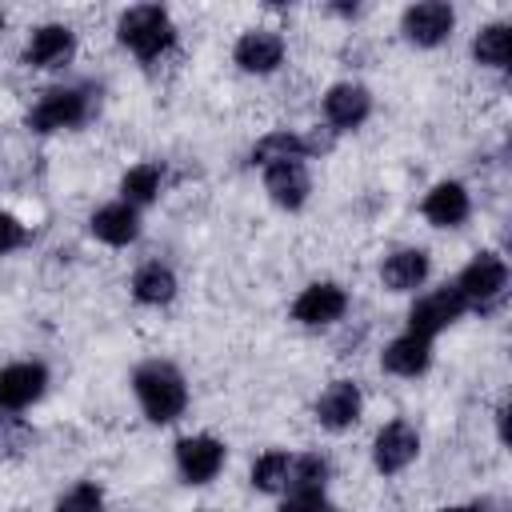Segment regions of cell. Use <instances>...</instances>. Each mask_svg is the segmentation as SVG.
Listing matches in <instances>:
<instances>
[{
    "mask_svg": "<svg viewBox=\"0 0 512 512\" xmlns=\"http://www.w3.org/2000/svg\"><path fill=\"white\" fill-rule=\"evenodd\" d=\"M288 468H292V456H288L284 448H268V452H260V456L252 460V468H248V484H252L256 492L276 496V492L288 488Z\"/></svg>",
    "mask_w": 512,
    "mask_h": 512,
    "instance_id": "cell-24",
    "label": "cell"
},
{
    "mask_svg": "<svg viewBox=\"0 0 512 512\" xmlns=\"http://www.w3.org/2000/svg\"><path fill=\"white\" fill-rule=\"evenodd\" d=\"M432 272V260L424 248H396L380 260V284L388 292H416Z\"/></svg>",
    "mask_w": 512,
    "mask_h": 512,
    "instance_id": "cell-19",
    "label": "cell"
},
{
    "mask_svg": "<svg viewBox=\"0 0 512 512\" xmlns=\"http://www.w3.org/2000/svg\"><path fill=\"white\" fill-rule=\"evenodd\" d=\"M132 300L136 304H144V308H164V304H172L176 300V272L168 268V264H160V260H148V264H140L136 272H132Z\"/></svg>",
    "mask_w": 512,
    "mask_h": 512,
    "instance_id": "cell-21",
    "label": "cell"
},
{
    "mask_svg": "<svg viewBox=\"0 0 512 512\" xmlns=\"http://www.w3.org/2000/svg\"><path fill=\"white\" fill-rule=\"evenodd\" d=\"M284 36L276 28H248L232 44V64L248 76H268L284 64Z\"/></svg>",
    "mask_w": 512,
    "mask_h": 512,
    "instance_id": "cell-10",
    "label": "cell"
},
{
    "mask_svg": "<svg viewBox=\"0 0 512 512\" xmlns=\"http://www.w3.org/2000/svg\"><path fill=\"white\" fill-rule=\"evenodd\" d=\"M52 512H104V488L96 480H80L56 496Z\"/></svg>",
    "mask_w": 512,
    "mask_h": 512,
    "instance_id": "cell-26",
    "label": "cell"
},
{
    "mask_svg": "<svg viewBox=\"0 0 512 512\" xmlns=\"http://www.w3.org/2000/svg\"><path fill=\"white\" fill-rule=\"evenodd\" d=\"M360 412H364V392H360L356 380H332V384L316 396V404H312L316 424L328 428V432L352 428V424L360 420Z\"/></svg>",
    "mask_w": 512,
    "mask_h": 512,
    "instance_id": "cell-12",
    "label": "cell"
},
{
    "mask_svg": "<svg viewBox=\"0 0 512 512\" xmlns=\"http://www.w3.org/2000/svg\"><path fill=\"white\" fill-rule=\"evenodd\" d=\"M72 56H76V32L68 24H40V28H32L20 60L28 68L52 72V68H64Z\"/></svg>",
    "mask_w": 512,
    "mask_h": 512,
    "instance_id": "cell-15",
    "label": "cell"
},
{
    "mask_svg": "<svg viewBox=\"0 0 512 512\" xmlns=\"http://www.w3.org/2000/svg\"><path fill=\"white\" fill-rule=\"evenodd\" d=\"M420 456V432L408 420H388L372 436V468L380 476H400Z\"/></svg>",
    "mask_w": 512,
    "mask_h": 512,
    "instance_id": "cell-9",
    "label": "cell"
},
{
    "mask_svg": "<svg viewBox=\"0 0 512 512\" xmlns=\"http://www.w3.org/2000/svg\"><path fill=\"white\" fill-rule=\"evenodd\" d=\"M452 288L464 296L468 308H488V304H496V300L504 296V288H508V260H504L500 252H476V256L460 268V276L452 280Z\"/></svg>",
    "mask_w": 512,
    "mask_h": 512,
    "instance_id": "cell-3",
    "label": "cell"
},
{
    "mask_svg": "<svg viewBox=\"0 0 512 512\" xmlns=\"http://www.w3.org/2000/svg\"><path fill=\"white\" fill-rule=\"evenodd\" d=\"M456 28V8L444 4V0H420V4H408L400 12V32L408 44L416 48H436L452 36Z\"/></svg>",
    "mask_w": 512,
    "mask_h": 512,
    "instance_id": "cell-7",
    "label": "cell"
},
{
    "mask_svg": "<svg viewBox=\"0 0 512 512\" xmlns=\"http://www.w3.org/2000/svg\"><path fill=\"white\" fill-rule=\"evenodd\" d=\"M48 392V368L40 360H16L0 368V408L24 412Z\"/></svg>",
    "mask_w": 512,
    "mask_h": 512,
    "instance_id": "cell-11",
    "label": "cell"
},
{
    "mask_svg": "<svg viewBox=\"0 0 512 512\" xmlns=\"http://www.w3.org/2000/svg\"><path fill=\"white\" fill-rule=\"evenodd\" d=\"M280 512H340L324 492H284Z\"/></svg>",
    "mask_w": 512,
    "mask_h": 512,
    "instance_id": "cell-28",
    "label": "cell"
},
{
    "mask_svg": "<svg viewBox=\"0 0 512 512\" xmlns=\"http://www.w3.org/2000/svg\"><path fill=\"white\" fill-rule=\"evenodd\" d=\"M348 312V292L336 280H312L292 300V320L300 328H332Z\"/></svg>",
    "mask_w": 512,
    "mask_h": 512,
    "instance_id": "cell-6",
    "label": "cell"
},
{
    "mask_svg": "<svg viewBox=\"0 0 512 512\" xmlns=\"http://www.w3.org/2000/svg\"><path fill=\"white\" fill-rule=\"evenodd\" d=\"M440 512H496V504L492 500H468V504H448Z\"/></svg>",
    "mask_w": 512,
    "mask_h": 512,
    "instance_id": "cell-29",
    "label": "cell"
},
{
    "mask_svg": "<svg viewBox=\"0 0 512 512\" xmlns=\"http://www.w3.org/2000/svg\"><path fill=\"white\" fill-rule=\"evenodd\" d=\"M328 460L320 452H304V456H292V468H288V488L284 492H324L328 488Z\"/></svg>",
    "mask_w": 512,
    "mask_h": 512,
    "instance_id": "cell-25",
    "label": "cell"
},
{
    "mask_svg": "<svg viewBox=\"0 0 512 512\" xmlns=\"http://www.w3.org/2000/svg\"><path fill=\"white\" fill-rule=\"evenodd\" d=\"M428 364H432V340L412 336V332H400V336L388 340L384 352H380V368H384L388 376H400V380L424 376Z\"/></svg>",
    "mask_w": 512,
    "mask_h": 512,
    "instance_id": "cell-18",
    "label": "cell"
},
{
    "mask_svg": "<svg viewBox=\"0 0 512 512\" xmlns=\"http://www.w3.org/2000/svg\"><path fill=\"white\" fill-rule=\"evenodd\" d=\"M320 148L324 144L316 136H300L292 128H276V132H268V136H260L252 144V164L256 168H268V164H280V160H308Z\"/></svg>",
    "mask_w": 512,
    "mask_h": 512,
    "instance_id": "cell-20",
    "label": "cell"
},
{
    "mask_svg": "<svg viewBox=\"0 0 512 512\" xmlns=\"http://www.w3.org/2000/svg\"><path fill=\"white\" fill-rule=\"evenodd\" d=\"M264 172V192L276 208H304L308 196H312V172H308V160H280V164H268L260 168Z\"/></svg>",
    "mask_w": 512,
    "mask_h": 512,
    "instance_id": "cell-14",
    "label": "cell"
},
{
    "mask_svg": "<svg viewBox=\"0 0 512 512\" xmlns=\"http://www.w3.org/2000/svg\"><path fill=\"white\" fill-rule=\"evenodd\" d=\"M132 396L152 424H176L188 408V380L168 360H144L132 372Z\"/></svg>",
    "mask_w": 512,
    "mask_h": 512,
    "instance_id": "cell-1",
    "label": "cell"
},
{
    "mask_svg": "<svg viewBox=\"0 0 512 512\" xmlns=\"http://www.w3.org/2000/svg\"><path fill=\"white\" fill-rule=\"evenodd\" d=\"M420 212L432 228H460L468 216H472V192L460 184V180H436L424 200H420Z\"/></svg>",
    "mask_w": 512,
    "mask_h": 512,
    "instance_id": "cell-16",
    "label": "cell"
},
{
    "mask_svg": "<svg viewBox=\"0 0 512 512\" xmlns=\"http://www.w3.org/2000/svg\"><path fill=\"white\" fill-rule=\"evenodd\" d=\"M324 120L332 132H356L368 116H372V92L364 84H352V80H340L324 92Z\"/></svg>",
    "mask_w": 512,
    "mask_h": 512,
    "instance_id": "cell-13",
    "label": "cell"
},
{
    "mask_svg": "<svg viewBox=\"0 0 512 512\" xmlns=\"http://www.w3.org/2000/svg\"><path fill=\"white\" fill-rule=\"evenodd\" d=\"M468 312L464 296L452 288V284H440L432 292H420L408 308V332L412 336H424V340H436L444 328H452L460 316Z\"/></svg>",
    "mask_w": 512,
    "mask_h": 512,
    "instance_id": "cell-5",
    "label": "cell"
},
{
    "mask_svg": "<svg viewBox=\"0 0 512 512\" xmlns=\"http://www.w3.org/2000/svg\"><path fill=\"white\" fill-rule=\"evenodd\" d=\"M116 40H120L136 60H160V56L176 44V24H172L168 8H160V4H136V8L120 12V20H116Z\"/></svg>",
    "mask_w": 512,
    "mask_h": 512,
    "instance_id": "cell-2",
    "label": "cell"
},
{
    "mask_svg": "<svg viewBox=\"0 0 512 512\" xmlns=\"http://www.w3.org/2000/svg\"><path fill=\"white\" fill-rule=\"evenodd\" d=\"M88 232H92L100 244H108V248H128V244H136V236H140V212H136L132 204H124V200L100 204V208L88 216Z\"/></svg>",
    "mask_w": 512,
    "mask_h": 512,
    "instance_id": "cell-17",
    "label": "cell"
},
{
    "mask_svg": "<svg viewBox=\"0 0 512 512\" xmlns=\"http://www.w3.org/2000/svg\"><path fill=\"white\" fill-rule=\"evenodd\" d=\"M92 112V100L84 88H48L32 108H28V128L32 132H64V128H76L84 124Z\"/></svg>",
    "mask_w": 512,
    "mask_h": 512,
    "instance_id": "cell-4",
    "label": "cell"
},
{
    "mask_svg": "<svg viewBox=\"0 0 512 512\" xmlns=\"http://www.w3.org/2000/svg\"><path fill=\"white\" fill-rule=\"evenodd\" d=\"M24 244H28V224H24L16 212L0 208V256H12V252H20Z\"/></svg>",
    "mask_w": 512,
    "mask_h": 512,
    "instance_id": "cell-27",
    "label": "cell"
},
{
    "mask_svg": "<svg viewBox=\"0 0 512 512\" xmlns=\"http://www.w3.org/2000/svg\"><path fill=\"white\" fill-rule=\"evenodd\" d=\"M228 460V448L224 440L208 436V432H192V436H180L176 440V472L184 484H208L220 476Z\"/></svg>",
    "mask_w": 512,
    "mask_h": 512,
    "instance_id": "cell-8",
    "label": "cell"
},
{
    "mask_svg": "<svg viewBox=\"0 0 512 512\" xmlns=\"http://www.w3.org/2000/svg\"><path fill=\"white\" fill-rule=\"evenodd\" d=\"M160 188H164V168L152 164V160H140V164H132V168L120 176V200L132 204L136 212L148 208V204H156Z\"/></svg>",
    "mask_w": 512,
    "mask_h": 512,
    "instance_id": "cell-22",
    "label": "cell"
},
{
    "mask_svg": "<svg viewBox=\"0 0 512 512\" xmlns=\"http://www.w3.org/2000/svg\"><path fill=\"white\" fill-rule=\"evenodd\" d=\"M0 32H4V12H0Z\"/></svg>",
    "mask_w": 512,
    "mask_h": 512,
    "instance_id": "cell-30",
    "label": "cell"
},
{
    "mask_svg": "<svg viewBox=\"0 0 512 512\" xmlns=\"http://www.w3.org/2000/svg\"><path fill=\"white\" fill-rule=\"evenodd\" d=\"M472 60L484 64V68H508L512 60V28L508 24H484L476 36H472Z\"/></svg>",
    "mask_w": 512,
    "mask_h": 512,
    "instance_id": "cell-23",
    "label": "cell"
}]
</instances>
